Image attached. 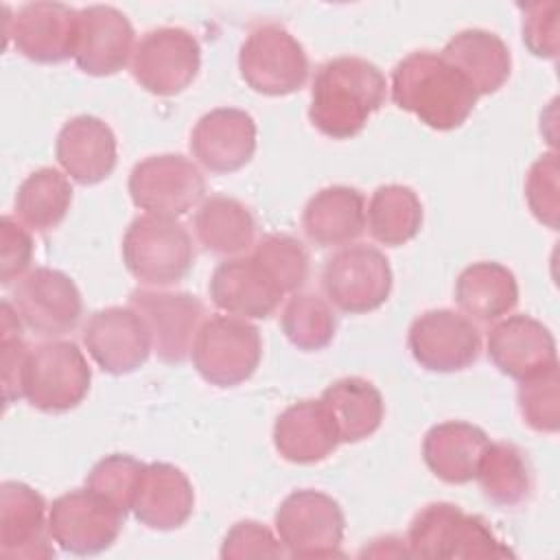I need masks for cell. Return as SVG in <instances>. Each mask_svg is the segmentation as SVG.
<instances>
[{
	"label": "cell",
	"mask_w": 560,
	"mask_h": 560,
	"mask_svg": "<svg viewBox=\"0 0 560 560\" xmlns=\"http://www.w3.org/2000/svg\"><path fill=\"white\" fill-rule=\"evenodd\" d=\"M385 94L387 81L376 63L363 57H335L313 77L308 118L324 136L346 140L381 109Z\"/></svg>",
	"instance_id": "6da1fadb"
},
{
	"label": "cell",
	"mask_w": 560,
	"mask_h": 560,
	"mask_svg": "<svg viewBox=\"0 0 560 560\" xmlns=\"http://www.w3.org/2000/svg\"><path fill=\"white\" fill-rule=\"evenodd\" d=\"M479 94L468 79L433 50H413L392 72V101L438 131L466 122Z\"/></svg>",
	"instance_id": "7a4b0ae2"
},
{
	"label": "cell",
	"mask_w": 560,
	"mask_h": 560,
	"mask_svg": "<svg viewBox=\"0 0 560 560\" xmlns=\"http://www.w3.org/2000/svg\"><path fill=\"white\" fill-rule=\"evenodd\" d=\"M407 553L411 558H510L514 551L477 514L459 505L435 501L424 505L407 529Z\"/></svg>",
	"instance_id": "3957f363"
},
{
	"label": "cell",
	"mask_w": 560,
	"mask_h": 560,
	"mask_svg": "<svg viewBox=\"0 0 560 560\" xmlns=\"http://www.w3.org/2000/svg\"><path fill=\"white\" fill-rule=\"evenodd\" d=\"M122 260L127 271L149 287H168L188 276L195 247L188 230L164 214L136 217L122 236Z\"/></svg>",
	"instance_id": "277c9868"
},
{
	"label": "cell",
	"mask_w": 560,
	"mask_h": 560,
	"mask_svg": "<svg viewBox=\"0 0 560 560\" xmlns=\"http://www.w3.org/2000/svg\"><path fill=\"white\" fill-rule=\"evenodd\" d=\"M262 357L260 332L254 324L234 315L203 319L192 343V365L203 381L217 387H234L247 381Z\"/></svg>",
	"instance_id": "5b68a950"
},
{
	"label": "cell",
	"mask_w": 560,
	"mask_h": 560,
	"mask_svg": "<svg viewBox=\"0 0 560 560\" xmlns=\"http://www.w3.org/2000/svg\"><path fill=\"white\" fill-rule=\"evenodd\" d=\"M92 370L72 341H44L28 350L24 368V398L44 413H63L83 402Z\"/></svg>",
	"instance_id": "8992f818"
},
{
	"label": "cell",
	"mask_w": 560,
	"mask_h": 560,
	"mask_svg": "<svg viewBox=\"0 0 560 560\" xmlns=\"http://www.w3.org/2000/svg\"><path fill=\"white\" fill-rule=\"evenodd\" d=\"M238 70L258 94L287 96L298 92L308 77V57L302 44L280 24L267 22L252 28L241 44Z\"/></svg>",
	"instance_id": "52a82bcc"
},
{
	"label": "cell",
	"mask_w": 560,
	"mask_h": 560,
	"mask_svg": "<svg viewBox=\"0 0 560 560\" xmlns=\"http://www.w3.org/2000/svg\"><path fill=\"white\" fill-rule=\"evenodd\" d=\"M276 532L293 558L341 556L346 516L330 494L304 488L282 499L276 510Z\"/></svg>",
	"instance_id": "ba28073f"
},
{
	"label": "cell",
	"mask_w": 560,
	"mask_h": 560,
	"mask_svg": "<svg viewBox=\"0 0 560 560\" xmlns=\"http://www.w3.org/2000/svg\"><path fill=\"white\" fill-rule=\"evenodd\" d=\"M392 267L372 245H346L335 252L322 271V287L332 306L343 313H370L385 304L392 291Z\"/></svg>",
	"instance_id": "9c48e42d"
},
{
	"label": "cell",
	"mask_w": 560,
	"mask_h": 560,
	"mask_svg": "<svg viewBox=\"0 0 560 560\" xmlns=\"http://www.w3.org/2000/svg\"><path fill=\"white\" fill-rule=\"evenodd\" d=\"M201 48L197 37L179 26H160L142 35L131 57V77L155 96H175L197 77Z\"/></svg>",
	"instance_id": "30bf717a"
},
{
	"label": "cell",
	"mask_w": 560,
	"mask_h": 560,
	"mask_svg": "<svg viewBox=\"0 0 560 560\" xmlns=\"http://www.w3.org/2000/svg\"><path fill=\"white\" fill-rule=\"evenodd\" d=\"M122 523L125 514L90 488L57 497L48 510L50 538L74 556H94L109 549Z\"/></svg>",
	"instance_id": "8fae6325"
},
{
	"label": "cell",
	"mask_w": 560,
	"mask_h": 560,
	"mask_svg": "<svg viewBox=\"0 0 560 560\" xmlns=\"http://www.w3.org/2000/svg\"><path fill=\"white\" fill-rule=\"evenodd\" d=\"M133 206L149 214L179 217L192 210L206 195V179L197 164L179 153L149 155L129 173Z\"/></svg>",
	"instance_id": "7c38bea8"
},
{
	"label": "cell",
	"mask_w": 560,
	"mask_h": 560,
	"mask_svg": "<svg viewBox=\"0 0 560 560\" xmlns=\"http://www.w3.org/2000/svg\"><path fill=\"white\" fill-rule=\"evenodd\" d=\"M129 306L144 319L160 361L177 365L188 359L197 330L206 319V306L197 295L136 289L129 295Z\"/></svg>",
	"instance_id": "4fadbf2b"
},
{
	"label": "cell",
	"mask_w": 560,
	"mask_h": 560,
	"mask_svg": "<svg viewBox=\"0 0 560 560\" xmlns=\"http://www.w3.org/2000/svg\"><path fill=\"white\" fill-rule=\"evenodd\" d=\"M407 348L429 372H459L479 359L481 335L464 313L433 308L411 322Z\"/></svg>",
	"instance_id": "5bb4252c"
},
{
	"label": "cell",
	"mask_w": 560,
	"mask_h": 560,
	"mask_svg": "<svg viewBox=\"0 0 560 560\" xmlns=\"http://www.w3.org/2000/svg\"><path fill=\"white\" fill-rule=\"evenodd\" d=\"M13 300L24 326L42 337L74 330L83 315V300L74 280L50 267H37L20 278Z\"/></svg>",
	"instance_id": "9a60e30c"
},
{
	"label": "cell",
	"mask_w": 560,
	"mask_h": 560,
	"mask_svg": "<svg viewBox=\"0 0 560 560\" xmlns=\"http://www.w3.org/2000/svg\"><path fill=\"white\" fill-rule=\"evenodd\" d=\"M94 363L107 374L136 372L149 359L151 335L131 306H109L90 315L81 332Z\"/></svg>",
	"instance_id": "2e32d148"
},
{
	"label": "cell",
	"mask_w": 560,
	"mask_h": 560,
	"mask_svg": "<svg viewBox=\"0 0 560 560\" xmlns=\"http://www.w3.org/2000/svg\"><path fill=\"white\" fill-rule=\"evenodd\" d=\"M133 35L129 18L116 7H83L77 11L72 59L85 74H116L133 57Z\"/></svg>",
	"instance_id": "e0dca14e"
},
{
	"label": "cell",
	"mask_w": 560,
	"mask_h": 560,
	"mask_svg": "<svg viewBox=\"0 0 560 560\" xmlns=\"http://www.w3.org/2000/svg\"><path fill=\"white\" fill-rule=\"evenodd\" d=\"M77 11L63 2H28L7 18V37L15 50L37 63L72 57Z\"/></svg>",
	"instance_id": "ac0fdd59"
},
{
	"label": "cell",
	"mask_w": 560,
	"mask_h": 560,
	"mask_svg": "<svg viewBox=\"0 0 560 560\" xmlns=\"http://www.w3.org/2000/svg\"><path fill=\"white\" fill-rule=\"evenodd\" d=\"M486 346L494 368L518 383L558 363L556 339L549 328L523 313L497 322Z\"/></svg>",
	"instance_id": "d6986e66"
},
{
	"label": "cell",
	"mask_w": 560,
	"mask_h": 560,
	"mask_svg": "<svg viewBox=\"0 0 560 560\" xmlns=\"http://www.w3.org/2000/svg\"><path fill=\"white\" fill-rule=\"evenodd\" d=\"M190 151L203 168L234 173L256 151V122L243 109L217 107L197 120L190 133Z\"/></svg>",
	"instance_id": "ffe728a7"
},
{
	"label": "cell",
	"mask_w": 560,
	"mask_h": 560,
	"mask_svg": "<svg viewBox=\"0 0 560 560\" xmlns=\"http://www.w3.org/2000/svg\"><path fill=\"white\" fill-rule=\"evenodd\" d=\"M44 497L22 481L0 483V556L13 560L52 558Z\"/></svg>",
	"instance_id": "44dd1931"
},
{
	"label": "cell",
	"mask_w": 560,
	"mask_h": 560,
	"mask_svg": "<svg viewBox=\"0 0 560 560\" xmlns=\"http://www.w3.org/2000/svg\"><path fill=\"white\" fill-rule=\"evenodd\" d=\"M208 291L217 308L243 319H267L284 298L252 256H234L219 262Z\"/></svg>",
	"instance_id": "7402d4cb"
},
{
	"label": "cell",
	"mask_w": 560,
	"mask_h": 560,
	"mask_svg": "<svg viewBox=\"0 0 560 560\" xmlns=\"http://www.w3.org/2000/svg\"><path fill=\"white\" fill-rule=\"evenodd\" d=\"M55 155L66 175L81 186H92L116 168V136L96 116H74L57 133Z\"/></svg>",
	"instance_id": "603a6c76"
},
{
	"label": "cell",
	"mask_w": 560,
	"mask_h": 560,
	"mask_svg": "<svg viewBox=\"0 0 560 560\" xmlns=\"http://www.w3.org/2000/svg\"><path fill=\"white\" fill-rule=\"evenodd\" d=\"M192 508L195 490L182 468L166 462L144 464L131 508L136 521L151 529L168 532L182 527Z\"/></svg>",
	"instance_id": "cb8c5ba5"
},
{
	"label": "cell",
	"mask_w": 560,
	"mask_h": 560,
	"mask_svg": "<svg viewBox=\"0 0 560 560\" xmlns=\"http://www.w3.org/2000/svg\"><path fill=\"white\" fill-rule=\"evenodd\" d=\"M339 431L322 400L289 405L273 424V446L291 464H317L339 446Z\"/></svg>",
	"instance_id": "d4e9b609"
},
{
	"label": "cell",
	"mask_w": 560,
	"mask_h": 560,
	"mask_svg": "<svg viewBox=\"0 0 560 560\" xmlns=\"http://www.w3.org/2000/svg\"><path fill=\"white\" fill-rule=\"evenodd\" d=\"M490 440L483 429L470 422L448 420L427 431L422 442V457L427 468L438 479L462 486L475 479L477 466Z\"/></svg>",
	"instance_id": "484cf974"
},
{
	"label": "cell",
	"mask_w": 560,
	"mask_h": 560,
	"mask_svg": "<svg viewBox=\"0 0 560 560\" xmlns=\"http://www.w3.org/2000/svg\"><path fill=\"white\" fill-rule=\"evenodd\" d=\"M302 228L319 247L346 245L365 230V199L357 188L326 186L308 199Z\"/></svg>",
	"instance_id": "4316f807"
},
{
	"label": "cell",
	"mask_w": 560,
	"mask_h": 560,
	"mask_svg": "<svg viewBox=\"0 0 560 560\" xmlns=\"http://www.w3.org/2000/svg\"><path fill=\"white\" fill-rule=\"evenodd\" d=\"M440 55L468 79L479 96L497 92L512 70V55L505 42L483 28L459 31Z\"/></svg>",
	"instance_id": "83f0119b"
},
{
	"label": "cell",
	"mask_w": 560,
	"mask_h": 560,
	"mask_svg": "<svg viewBox=\"0 0 560 560\" xmlns=\"http://www.w3.org/2000/svg\"><path fill=\"white\" fill-rule=\"evenodd\" d=\"M455 302L468 319L499 322L516 306L518 284L501 262H472L455 280Z\"/></svg>",
	"instance_id": "f1b7e54d"
},
{
	"label": "cell",
	"mask_w": 560,
	"mask_h": 560,
	"mask_svg": "<svg viewBox=\"0 0 560 560\" xmlns=\"http://www.w3.org/2000/svg\"><path fill=\"white\" fill-rule=\"evenodd\" d=\"M324 407L332 416L341 442H361L376 433L385 402L381 392L361 376H346L322 392Z\"/></svg>",
	"instance_id": "f546056e"
},
{
	"label": "cell",
	"mask_w": 560,
	"mask_h": 560,
	"mask_svg": "<svg viewBox=\"0 0 560 560\" xmlns=\"http://www.w3.org/2000/svg\"><path fill=\"white\" fill-rule=\"evenodd\" d=\"M475 479L483 497L503 510L523 505L534 488V475L525 453L510 442H490L481 455Z\"/></svg>",
	"instance_id": "4dcf8cb0"
},
{
	"label": "cell",
	"mask_w": 560,
	"mask_h": 560,
	"mask_svg": "<svg viewBox=\"0 0 560 560\" xmlns=\"http://www.w3.org/2000/svg\"><path fill=\"white\" fill-rule=\"evenodd\" d=\"M197 241L217 256H238L252 247L256 221L245 203L234 197H208L195 214Z\"/></svg>",
	"instance_id": "1f68e13d"
},
{
	"label": "cell",
	"mask_w": 560,
	"mask_h": 560,
	"mask_svg": "<svg viewBox=\"0 0 560 560\" xmlns=\"http://www.w3.org/2000/svg\"><path fill=\"white\" fill-rule=\"evenodd\" d=\"M365 225L374 241L389 247L405 245L422 228L420 197L402 184L378 186L368 203Z\"/></svg>",
	"instance_id": "d6a6232c"
},
{
	"label": "cell",
	"mask_w": 560,
	"mask_h": 560,
	"mask_svg": "<svg viewBox=\"0 0 560 560\" xmlns=\"http://www.w3.org/2000/svg\"><path fill=\"white\" fill-rule=\"evenodd\" d=\"M70 203V179L50 166L33 171L15 192V214L26 228L35 232H48L57 228L66 219Z\"/></svg>",
	"instance_id": "836d02e7"
},
{
	"label": "cell",
	"mask_w": 560,
	"mask_h": 560,
	"mask_svg": "<svg viewBox=\"0 0 560 560\" xmlns=\"http://www.w3.org/2000/svg\"><path fill=\"white\" fill-rule=\"evenodd\" d=\"M284 337L304 352L324 350L337 330L330 304L315 293H293L280 319Z\"/></svg>",
	"instance_id": "e575fe53"
},
{
	"label": "cell",
	"mask_w": 560,
	"mask_h": 560,
	"mask_svg": "<svg viewBox=\"0 0 560 560\" xmlns=\"http://www.w3.org/2000/svg\"><path fill=\"white\" fill-rule=\"evenodd\" d=\"M252 258L265 269V273L287 293H298L304 287L311 269L306 247L289 234H265L252 252Z\"/></svg>",
	"instance_id": "d590c367"
},
{
	"label": "cell",
	"mask_w": 560,
	"mask_h": 560,
	"mask_svg": "<svg viewBox=\"0 0 560 560\" xmlns=\"http://www.w3.org/2000/svg\"><path fill=\"white\" fill-rule=\"evenodd\" d=\"M144 464L131 455L114 453L98 459L85 477V488L116 505L125 516L133 508Z\"/></svg>",
	"instance_id": "8d00e7d4"
},
{
	"label": "cell",
	"mask_w": 560,
	"mask_h": 560,
	"mask_svg": "<svg viewBox=\"0 0 560 560\" xmlns=\"http://www.w3.org/2000/svg\"><path fill=\"white\" fill-rule=\"evenodd\" d=\"M518 411L538 433H556L560 427V370L558 363L518 385Z\"/></svg>",
	"instance_id": "74e56055"
},
{
	"label": "cell",
	"mask_w": 560,
	"mask_h": 560,
	"mask_svg": "<svg viewBox=\"0 0 560 560\" xmlns=\"http://www.w3.org/2000/svg\"><path fill=\"white\" fill-rule=\"evenodd\" d=\"M525 197L532 214L542 225L558 230L560 195H558V155L553 151L540 155L529 166V173L525 179Z\"/></svg>",
	"instance_id": "f35d334b"
},
{
	"label": "cell",
	"mask_w": 560,
	"mask_h": 560,
	"mask_svg": "<svg viewBox=\"0 0 560 560\" xmlns=\"http://www.w3.org/2000/svg\"><path fill=\"white\" fill-rule=\"evenodd\" d=\"M287 549L280 538H276L258 521H238L225 534L221 545V558L243 560V558H282Z\"/></svg>",
	"instance_id": "ab89813d"
},
{
	"label": "cell",
	"mask_w": 560,
	"mask_h": 560,
	"mask_svg": "<svg viewBox=\"0 0 560 560\" xmlns=\"http://www.w3.org/2000/svg\"><path fill=\"white\" fill-rule=\"evenodd\" d=\"M523 11V42L536 57L553 59L558 55V2H527Z\"/></svg>",
	"instance_id": "60d3db41"
},
{
	"label": "cell",
	"mask_w": 560,
	"mask_h": 560,
	"mask_svg": "<svg viewBox=\"0 0 560 560\" xmlns=\"http://www.w3.org/2000/svg\"><path fill=\"white\" fill-rule=\"evenodd\" d=\"M33 260V238L22 221L0 219V282L11 284L22 278Z\"/></svg>",
	"instance_id": "b9f144b4"
},
{
	"label": "cell",
	"mask_w": 560,
	"mask_h": 560,
	"mask_svg": "<svg viewBox=\"0 0 560 560\" xmlns=\"http://www.w3.org/2000/svg\"><path fill=\"white\" fill-rule=\"evenodd\" d=\"M26 343L18 332H0V365H2V394L4 405L24 398V368L28 359Z\"/></svg>",
	"instance_id": "7bdbcfd3"
}]
</instances>
